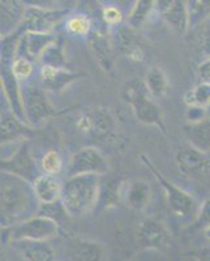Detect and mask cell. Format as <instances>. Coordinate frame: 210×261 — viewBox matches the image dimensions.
I'll return each instance as SVG.
<instances>
[{
  "instance_id": "7c38bea8",
  "label": "cell",
  "mask_w": 210,
  "mask_h": 261,
  "mask_svg": "<svg viewBox=\"0 0 210 261\" xmlns=\"http://www.w3.org/2000/svg\"><path fill=\"white\" fill-rule=\"evenodd\" d=\"M64 11H50L43 8H29L25 12V17L21 29L27 33H38V34H51L55 25L62 20Z\"/></svg>"
},
{
  "instance_id": "52a82bcc",
  "label": "cell",
  "mask_w": 210,
  "mask_h": 261,
  "mask_svg": "<svg viewBox=\"0 0 210 261\" xmlns=\"http://www.w3.org/2000/svg\"><path fill=\"white\" fill-rule=\"evenodd\" d=\"M176 163L184 175L200 183H210V158L192 145H186L176 153Z\"/></svg>"
},
{
  "instance_id": "484cf974",
  "label": "cell",
  "mask_w": 210,
  "mask_h": 261,
  "mask_svg": "<svg viewBox=\"0 0 210 261\" xmlns=\"http://www.w3.org/2000/svg\"><path fill=\"white\" fill-rule=\"evenodd\" d=\"M154 2H148V0H141V2H136L134 9L130 11L128 15L127 25L132 29H139L146 20H148L149 15H150L151 9L154 7Z\"/></svg>"
},
{
  "instance_id": "7a4b0ae2",
  "label": "cell",
  "mask_w": 210,
  "mask_h": 261,
  "mask_svg": "<svg viewBox=\"0 0 210 261\" xmlns=\"http://www.w3.org/2000/svg\"><path fill=\"white\" fill-rule=\"evenodd\" d=\"M99 196L98 175L68 176L63 183L62 205L71 217H81L95 206Z\"/></svg>"
},
{
  "instance_id": "e575fe53",
  "label": "cell",
  "mask_w": 210,
  "mask_h": 261,
  "mask_svg": "<svg viewBox=\"0 0 210 261\" xmlns=\"http://www.w3.org/2000/svg\"><path fill=\"white\" fill-rule=\"evenodd\" d=\"M202 48H204L205 53L210 54V17L207 18L204 34H202Z\"/></svg>"
},
{
  "instance_id": "7402d4cb",
  "label": "cell",
  "mask_w": 210,
  "mask_h": 261,
  "mask_svg": "<svg viewBox=\"0 0 210 261\" xmlns=\"http://www.w3.org/2000/svg\"><path fill=\"white\" fill-rule=\"evenodd\" d=\"M52 34H38V33H27L24 38V46L27 54L33 59H39L45 55L46 51L55 43Z\"/></svg>"
},
{
  "instance_id": "4dcf8cb0",
  "label": "cell",
  "mask_w": 210,
  "mask_h": 261,
  "mask_svg": "<svg viewBox=\"0 0 210 261\" xmlns=\"http://www.w3.org/2000/svg\"><path fill=\"white\" fill-rule=\"evenodd\" d=\"M12 72L15 77L18 80H27L33 73V64L28 58L20 57L13 62Z\"/></svg>"
},
{
  "instance_id": "836d02e7",
  "label": "cell",
  "mask_w": 210,
  "mask_h": 261,
  "mask_svg": "<svg viewBox=\"0 0 210 261\" xmlns=\"http://www.w3.org/2000/svg\"><path fill=\"white\" fill-rule=\"evenodd\" d=\"M200 221L206 225H210V199L205 200L200 209Z\"/></svg>"
},
{
  "instance_id": "9a60e30c",
  "label": "cell",
  "mask_w": 210,
  "mask_h": 261,
  "mask_svg": "<svg viewBox=\"0 0 210 261\" xmlns=\"http://www.w3.org/2000/svg\"><path fill=\"white\" fill-rule=\"evenodd\" d=\"M114 43H115V47L132 62L141 63L145 59L144 42L140 38V36L135 33V29L128 25L116 29Z\"/></svg>"
},
{
  "instance_id": "8d00e7d4",
  "label": "cell",
  "mask_w": 210,
  "mask_h": 261,
  "mask_svg": "<svg viewBox=\"0 0 210 261\" xmlns=\"http://www.w3.org/2000/svg\"><path fill=\"white\" fill-rule=\"evenodd\" d=\"M204 235H205V238H206L207 241L210 242V225H207L206 227L204 228Z\"/></svg>"
},
{
  "instance_id": "1f68e13d",
  "label": "cell",
  "mask_w": 210,
  "mask_h": 261,
  "mask_svg": "<svg viewBox=\"0 0 210 261\" xmlns=\"http://www.w3.org/2000/svg\"><path fill=\"white\" fill-rule=\"evenodd\" d=\"M103 18L109 25H118L123 20V15L116 7H106L103 9Z\"/></svg>"
},
{
  "instance_id": "5bb4252c",
  "label": "cell",
  "mask_w": 210,
  "mask_h": 261,
  "mask_svg": "<svg viewBox=\"0 0 210 261\" xmlns=\"http://www.w3.org/2000/svg\"><path fill=\"white\" fill-rule=\"evenodd\" d=\"M116 197L129 209L142 211L150 201V187L142 180L123 181L116 188Z\"/></svg>"
},
{
  "instance_id": "2e32d148",
  "label": "cell",
  "mask_w": 210,
  "mask_h": 261,
  "mask_svg": "<svg viewBox=\"0 0 210 261\" xmlns=\"http://www.w3.org/2000/svg\"><path fill=\"white\" fill-rule=\"evenodd\" d=\"M160 12L163 20L179 34H184L190 25V15H188V6L180 0L174 2H161Z\"/></svg>"
},
{
  "instance_id": "30bf717a",
  "label": "cell",
  "mask_w": 210,
  "mask_h": 261,
  "mask_svg": "<svg viewBox=\"0 0 210 261\" xmlns=\"http://www.w3.org/2000/svg\"><path fill=\"white\" fill-rule=\"evenodd\" d=\"M2 172H8L12 175L22 178L27 181L36 180V163L30 154L28 144H22L13 151V154L2 160Z\"/></svg>"
},
{
  "instance_id": "3957f363",
  "label": "cell",
  "mask_w": 210,
  "mask_h": 261,
  "mask_svg": "<svg viewBox=\"0 0 210 261\" xmlns=\"http://www.w3.org/2000/svg\"><path fill=\"white\" fill-rule=\"evenodd\" d=\"M153 98L145 84L141 81H132L125 89V99L132 107L137 120L142 124L155 125L166 132L163 111Z\"/></svg>"
},
{
  "instance_id": "ac0fdd59",
  "label": "cell",
  "mask_w": 210,
  "mask_h": 261,
  "mask_svg": "<svg viewBox=\"0 0 210 261\" xmlns=\"http://www.w3.org/2000/svg\"><path fill=\"white\" fill-rule=\"evenodd\" d=\"M89 47L99 67L107 73H111L114 71L115 60H114L113 47L106 36L99 32H93L89 38Z\"/></svg>"
},
{
  "instance_id": "f546056e",
  "label": "cell",
  "mask_w": 210,
  "mask_h": 261,
  "mask_svg": "<svg viewBox=\"0 0 210 261\" xmlns=\"http://www.w3.org/2000/svg\"><path fill=\"white\" fill-rule=\"evenodd\" d=\"M67 29L77 36H85L90 32V21L84 16H73L67 21Z\"/></svg>"
},
{
  "instance_id": "ffe728a7",
  "label": "cell",
  "mask_w": 210,
  "mask_h": 261,
  "mask_svg": "<svg viewBox=\"0 0 210 261\" xmlns=\"http://www.w3.org/2000/svg\"><path fill=\"white\" fill-rule=\"evenodd\" d=\"M25 12V7L20 2H2V38L21 27Z\"/></svg>"
},
{
  "instance_id": "277c9868",
  "label": "cell",
  "mask_w": 210,
  "mask_h": 261,
  "mask_svg": "<svg viewBox=\"0 0 210 261\" xmlns=\"http://www.w3.org/2000/svg\"><path fill=\"white\" fill-rule=\"evenodd\" d=\"M59 232V225L47 216H36L11 228L9 239L15 242H47Z\"/></svg>"
},
{
  "instance_id": "ba28073f",
  "label": "cell",
  "mask_w": 210,
  "mask_h": 261,
  "mask_svg": "<svg viewBox=\"0 0 210 261\" xmlns=\"http://www.w3.org/2000/svg\"><path fill=\"white\" fill-rule=\"evenodd\" d=\"M109 170V162L95 148H83L72 155L67 171L68 176L102 175Z\"/></svg>"
},
{
  "instance_id": "f1b7e54d",
  "label": "cell",
  "mask_w": 210,
  "mask_h": 261,
  "mask_svg": "<svg viewBox=\"0 0 210 261\" xmlns=\"http://www.w3.org/2000/svg\"><path fill=\"white\" fill-rule=\"evenodd\" d=\"M63 166L62 157L57 150H48L42 158V167L47 175H57L59 174Z\"/></svg>"
},
{
  "instance_id": "8992f818",
  "label": "cell",
  "mask_w": 210,
  "mask_h": 261,
  "mask_svg": "<svg viewBox=\"0 0 210 261\" xmlns=\"http://www.w3.org/2000/svg\"><path fill=\"white\" fill-rule=\"evenodd\" d=\"M141 160L144 161L148 169L151 170L153 175L155 176V179L158 180V183L161 184L163 192H165L166 200H167V204H169V208L175 216L178 217H188L190 214L193 213L195 211V201H193L192 196L188 195L186 191H183L181 188L176 187L175 184H172L171 181H169L162 174L158 172V170L153 166V163L150 162V160L142 155Z\"/></svg>"
},
{
  "instance_id": "d4e9b609",
  "label": "cell",
  "mask_w": 210,
  "mask_h": 261,
  "mask_svg": "<svg viewBox=\"0 0 210 261\" xmlns=\"http://www.w3.org/2000/svg\"><path fill=\"white\" fill-rule=\"evenodd\" d=\"M145 85L154 98H163L170 90L165 72L158 67H151L149 69L145 77Z\"/></svg>"
},
{
  "instance_id": "e0dca14e",
  "label": "cell",
  "mask_w": 210,
  "mask_h": 261,
  "mask_svg": "<svg viewBox=\"0 0 210 261\" xmlns=\"http://www.w3.org/2000/svg\"><path fill=\"white\" fill-rule=\"evenodd\" d=\"M33 190L41 204L52 205L62 199L63 184L54 175H39L33 183Z\"/></svg>"
},
{
  "instance_id": "83f0119b",
  "label": "cell",
  "mask_w": 210,
  "mask_h": 261,
  "mask_svg": "<svg viewBox=\"0 0 210 261\" xmlns=\"http://www.w3.org/2000/svg\"><path fill=\"white\" fill-rule=\"evenodd\" d=\"M188 4L190 25H197L210 17V2H191Z\"/></svg>"
},
{
  "instance_id": "5b68a950",
  "label": "cell",
  "mask_w": 210,
  "mask_h": 261,
  "mask_svg": "<svg viewBox=\"0 0 210 261\" xmlns=\"http://www.w3.org/2000/svg\"><path fill=\"white\" fill-rule=\"evenodd\" d=\"M77 128L89 140L102 141L113 135L115 130V122L107 109H93L85 111L77 119Z\"/></svg>"
},
{
  "instance_id": "d6986e66",
  "label": "cell",
  "mask_w": 210,
  "mask_h": 261,
  "mask_svg": "<svg viewBox=\"0 0 210 261\" xmlns=\"http://www.w3.org/2000/svg\"><path fill=\"white\" fill-rule=\"evenodd\" d=\"M25 261H57V252L47 242H15Z\"/></svg>"
},
{
  "instance_id": "d6a6232c",
  "label": "cell",
  "mask_w": 210,
  "mask_h": 261,
  "mask_svg": "<svg viewBox=\"0 0 210 261\" xmlns=\"http://www.w3.org/2000/svg\"><path fill=\"white\" fill-rule=\"evenodd\" d=\"M198 74L201 77L202 83H206L210 85V58L198 65Z\"/></svg>"
},
{
  "instance_id": "4316f807",
  "label": "cell",
  "mask_w": 210,
  "mask_h": 261,
  "mask_svg": "<svg viewBox=\"0 0 210 261\" xmlns=\"http://www.w3.org/2000/svg\"><path fill=\"white\" fill-rule=\"evenodd\" d=\"M184 99L190 107L205 109L207 105H210V85L206 83L198 84L196 88L187 93Z\"/></svg>"
},
{
  "instance_id": "d590c367",
  "label": "cell",
  "mask_w": 210,
  "mask_h": 261,
  "mask_svg": "<svg viewBox=\"0 0 210 261\" xmlns=\"http://www.w3.org/2000/svg\"><path fill=\"white\" fill-rule=\"evenodd\" d=\"M200 260L201 261H210V247H206L200 252Z\"/></svg>"
},
{
  "instance_id": "6da1fadb",
  "label": "cell",
  "mask_w": 210,
  "mask_h": 261,
  "mask_svg": "<svg viewBox=\"0 0 210 261\" xmlns=\"http://www.w3.org/2000/svg\"><path fill=\"white\" fill-rule=\"evenodd\" d=\"M38 201L29 181L2 172V227L17 225V221L33 211V201Z\"/></svg>"
},
{
  "instance_id": "8fae6325",
  "label": "cell",
  "mask_w": 210,
  "mask_h": 261,
  "mask_svg": "<svg viewBox=\"0 0 210 261\" xmlns=\"http://www.w3.org/2000/svg\"><path fill=\"white\" fill-rule=\"evenodd\" d=\"M136 238L140 246L146 249H165L169 247L170 232L162 222L146 218L137 226Z\"/></svg>"
},
{
  "instance_id": "44dd1931",
  "label": "cell",
  "mask_w": 210,
  "mask_h": 261,
  "mask_svg": "<svg viewBox=\"0 0 210 261\" xmlns=\"http://www.w3.org/2000/svg\"><path fill=\"white\" fill-rule=\"evenodd\" d=\"M184 129L193 148L198 149L202 153L210 151V118L190 123L184 127Z\"/></svg>"
},
{
  "instance_id": "4fadbf2b",
  "label": "cell",
  "mask_w": 210,
  "mask_h": 261,
  "mask_svg": "<svg viewBox=\"0 0 210 261\" xmlns=\"http://www.w3.org/2000/svg\"><path fill=\"white\" fill-rule=\"evenodd\" d=\"M63 255L67 261H103L106 249L97 242L72 238L64 244Z\"/></svg>"
},
{
  "instance_id": "9c48e42d",
  "label": "cell",
  "mask_w": 210,
  "mask_h": 261,
  "mask_svg": "<svg viewBox=\"0 0 210 261\" xmlns=\"http://www.w3.org/2000/svg\"><path fill=\"white\" fill-rule=\"evenodd\" d=\"M25 120L34 125H38L47 120L55 114V109L48 101L45 90L39 86H27L22 92Z\"/></svg>"
},
{
  "instance_id": "603a6c76",
  "label": "cell",
  "mask_w": 210,
  "mask_h": 261,
  "mask_svg": "<svg viewBox=\"0 0 210 261\" xmlns=\"http://www.w3.org/2000/svg\"><path fill=\"white\" fill-rule=\"evenodd\" d=\"M2 144H8L17 141L27 132V127L20 118L15 114L2 113Z\"/></svg>"
},
{
  "instance_id": "cb8c5ba5",
  "label": "cell",
  "mask_w": 210,
  "mask_h": 261,
  "mask_svg": "<svg viewBox=\"0 0 210 261\" xmlns=\"http://www.w3.org/2000/svg\"><path fill=\"white\" fill-rule=\"evenodd\" d=\"M77 77L74 73L69 71L59 68V67H52V65H43L41 68V79L46 86L51 89H60L64 85Z\"/></svg>"
}]
</instances>
